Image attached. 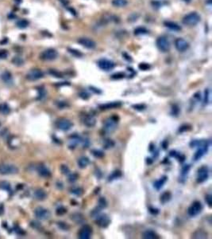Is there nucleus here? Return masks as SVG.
Wrapping results in <instances>:
<instances>
[{
	"instance_id": "29",
	"label": "nucleus",
	"mask_w": 212,
	"mask_h": 239,
	"mask_svg": "<svg viewBox=\"0 0 212 239\" xmlns=\"http://www.w3.org/2000/svg\"><path fill=\"white\" fill-rule=\"evenodd\" d=\"M164 26L168 27V29L174 30V31H180L181 30V27H180L179 25L173 22H164Z\"/></svg>"
},
{
	"instance_id": "53",
	"label": "nucleus",
	"mask_w": 212,
	"mask_h": 239,
	"mask_svg": "<svg viewBox=\"0 0 212 239\" xmlns=\"http://www.w3.org/2000/svg\"><path fill=\"white\" fill-rule=\"evenodd\" d=\"M209 97H210V91H209V90H205V96H204V104H206V105H207V104H209V102H210V99H209Z\"/></svg>"
},
{
	"instance_id": "7",
	"label": "nucleus",
	"mask_w": 212,
	"mask_h": 239,
	"mask_svg": "<svg viewBox=\"0 0 212 239\" xmlns=\"http://www.w3.org/2000/svg\"><path fill=\"white\" fill-rule=\"evenodd\" d=\"M34 215L36 218L39 220H47L50 218L51 213L46 208L38 206L34 210Z\"/></svg>"
},
{
	"instance_id": "49",
	"label": "nucleus",
	"mask_w": 212,
	"mask_h": 239,
	"mask_svg": "<svg viewBox=\"0 0 212 239\" xmlns=\"http://www.w3.org/2000/svg\"><path fill=\"white\" fill-rule=\"evenodd\" d=\"M69 53H71V54H72V55H74V56H75V57H78V58H80V57L83 56L82 53H80V51H78V50H76V49H69Z\"/></svg>"
},
{
	"instance_id": "9",
	"label": "nucleus",
	"mask_w": 212,
	"mask_h": 239,
	"mask_svg": "<svg viewBox=\"0 0 212 239\" xmlns=\"http://www.w3.org/2000/svg\"><path fill=\"white\" fill-rule=\"evenodd\" d=\"M56 125H57V127L58 129L64 131V132H67V131H69L72 127L73 124L69 119L60 118L57 121Z\"/></svg>"
},
{
	"instance_id": "10",
	"label": "nucleus",
	"mask_w": 212,
	"mask_h": 239,
	"mask_svg": "<svg viewBox=\"0 0 212 239\" xmlns=\"http://www.w3.org/2000/svg\"><path fill=\"white\" fill-rule=\"evenodd\" d=\"M95 223L101 228H106L111 223V219L106 214H100L95 217Z\"/></svg>"
},
{
	"instance_id": "22",
	"label": "nucleus",
	"mask_w": 212,
	"mask_h": 239,
	"mask_svg": "<svg viewBox=\"0 0 212 239\" xmlns=\"http://www.w3.org/2000/svg\"><path fill=\"white\" fill-rule=\"evenodd\" d=\"M168 180V177L164 175V176L161 177L159 179H157L153 183V187L156 189L157 190H160L164 187V185L165 184V183Z\"/></svg>"
},
{
	"instance_id": "18",
	"label": "nucleus",
	"mask_w": 212,
	"mask_h": 239,
	"mask_svg": "<svg viewBox=\"0 0 212 239\" xmlns=\"http://www.w3.org/2000/svg\"><path fill=\"white\" fill-rule=\"evenodd\" d=\"M83 122H84V125H86L87 127H92L96 124V119L92 114H87L83 119Z\"/></svg>"
},
{
	"instance_id": "28",
	"label": "nucleus",
	"mask_w": 212,
	"mask_h": 239,
	"mask_svg": "<svg viewBox=\"0 0 212 239\" xmlns=\"http://www.w3.org/2000/svg\"><path fill=\"white\" fill-rule=\"evenodd\" d=\"M171 199H172V194L170 191H165L160 197V201L162 204H166L170 201Z\"/></svg>"
},
{
	"instance_id": "46",
	"label": "nucleus",
	"mask_w": 212,
	"mask_h": 239,
	"mask_svg": "<svg viewBox=\"0 0 212 239\" xmlns=\"http://www.w3.org/2000/svg\"><path fill=\"white\" fill-rule=\"evenodd\" d=\"M56 213H57V215H64L65 213H67V209L65 207H64V206H60V207H58L57 209Z\"/></svg>"
},
{
	"instance_id": "25",
	"label": "nucleus",
	"mask_w": 212,
	"mask_h": 239,
	"mask_svg": "<svg viewBox=\"0 0 212 239\" xmlns=\"http://www.w3.org/2000/svg\"><path fill=\"white\" fill-rule=\"evenodd\" d=\"M142 237L145 239H157L159 238V236L152 230H147L144 231L142 234Z\"/></svg>"
},
{
	"instance_id": "21",
	"label": "nucleus",
	"mask_w": 212,
	"mask_h": 239,
	"mask_svg": "<svg viewBox=\"0 0 212 239\" xmlns=\"http://www.w3.org/2000/svg\"><path fill=\"white\" fill-rule=\"evenodd\" d=\"M191 169V166L189 164H187V165L183 166V168L181 169V171H180V175L179 177V181L180 183H184L186 181V179L188 178V175L189 174V171H190Z\"/></svg>"
},
{
	"instance_id": "36",
	"label": "nucleus",
	"mask_w": 212,
	"mask_h": 239,
	"mask_svg": "<svg viewBox=\"0 0 212 239\" xmlns=\"http://www.w3.org/2000/svg\"><path fill=\"white\" fill-rule=\"evenodd\" d=\"M112 4L117 7H126L127 5V0H112Z\"/></svg>"
},
{
	"instance_id": "13",
	"label": "nucleus",
	"mask_w": 212,
	"mask_h": 239,
	"mask_svg": "<svg viewBox=\"0 0 212 239\" xmlns=\"http://www.w3.org/2000/svg\"><path fill=\"white\" fill-rule=\"evenodd\" d=\"M44 77V73L38 69H31L30 71L26 74V79L30 81H35V80H40Z\"/></svg>"
},
{
	"instance_id": "61",
	"label": "nucleus",
	"mask_w": 212,
	"mask_h": 239,
	"mask_svg": "<svg viewBox=\"0 0 212 239\" xmlns=\"http://www.w3.org/2000/svg\"><path fill=\"white\" fill-rule=\"evenodd\" d=\"M188 125H183L182 127H180V132H183V131H186V130L188 129H190V128H188Z\"/></svg>"
},
{
	"instance_id": "52",
	"label": "nucleus",
	"mask_w": 212,
	"mask_h": 239,
	"mask_svg": "<svg viewBox=\"0 0 212 239\" xmlns=\"http://www.w3.org/2000/svg\"><path fill=\"white\" fill-rule=\"evenodd\" d=\"M12 62L14 63V64L17 65H21L23 64L24 61H23V60H22L21 58H19V57H15V58L12 60Z\"/></svg>"
},
{
	"instance_id": "1",
	"label": "nucleus",
	"mask_w": 212,
	"mask_h": 239,
	"mask_svg": "<svg viewBox=\"0 0 212 239\" xmlns=\"http://www.w3.org/2000/svg\"><path fill=\"white\" fill-rule=\"evenodd\" d=\"M190 146L192 148H198V150L194 155V159L195 161H198L207 152L208 148H209V142L207 140H195L191 142Z\"/></svg>"
},
{
	"instance_id": "11",
	"label": "nucleus",
	"mask_w": 212,
	"mask_h": 239,
	"mask_svg": "<svg viewBox=\"0 0 212 239\" xmlns=\"http://www.w3.org/2000/svg\"><path fill=\"white\" fill-rule=\"evenodd\" d=\"M58 53L54 49H47L42 52L40 55L41 60L44 61H53L57 58Z\"/></svg>"
},
{
	"instance_id": "34",
	"label": "nucleus",
	"mask_w": 212,
	"mask_h": 239,
	"mask_svg": "<svg viewBox=\"0 0 212 239\" xmlns=\"http://www.w3.org/2000/svg\"><path fill=\"white\" fill-rule=\"evenodd\" d=\"M0 189L3 190H6L7 192H11V187L8 182L7 181H1L0 182Z\"/></svg>"
},
{
	"instance_id": "8",
	"label": "nucleus",
	"mask_w": 212,
	"mask_h": 239,
	"mask_svg": "<svg viewBox=\"0 0 212 239\" xmlns=\"http://www.w3.org/2000/svg\"><path fill=\"white\" fill-rule=\"evenodd\" d=\"M209 177V168L207 166H202L197 172V183H202L207 181Z\"/></svg>"
},
{
	"instance_id": "14",
	"label": "nucleus",
	"mask_w": 212,
	"mask_h": 239,
	"mask_svg": "<svg viewBox=\"0 0 212 239\" xmlns=\"http://www.w3.org/2000/svg\"><path fill=\"white\" fill-rule=\"evenodd\" d=\"M92 235V228L89 225H84L79 231L78 237L80 239H89Z\"/></svg>"
},
{
	"instance_id": "39",
	"label": "nucleus",
	"mask_w": 212,
	"mask_h": 239,
	"mask_svg": "<svg viewBox=\"0 0 212 239\" xmlns=\"http://www.w3.org/2000/svg\"><path fill=\"white\" fill-rule=\"evenodd\" d=\"M69 176H68V180H69V183H75V182L77 181V179H79V175H78L77 173H69V175H68Z\"/></svg>"
},
{
	"instance_id": "54",
	"label": "nucleus",
	"mask_w": 212,
	"mask_h": 239,
	"mask_svg": "<svg viewBox=\"0 0 212 239\" xmlns=\"http://www.w3.org/2000/svg\"><path fill=\"white\" fill-rule=\"evenodd\" d=\"M205 200L207 204L208 205L209 207H211L212 206V196L211 194H207L205 197Z\"/></svg>"
},
{
	"instance_id": "5",
	"label": "nucleus",
	"mask_w": 212,
	"mask_h": 239,
	"mask_svg": "<svg viewBox=\"0 0 212 239\" xmlns=\"http://www.w3.org/2000/svg\"><path fill=\"white\" fill-rule=\"evenodd\" d=\"M203 210V205L199 201H195L188 207V214L190 217H195L199 215Z\"/></svg>"
},
{
	"instance_id": "43",
	"label": "nucleus",
	"mask_w": 212,
	"mask_h": 239,
	"mask_svg": "<svg viewBox=\"0 0 212 239\" xmlns=\"http://www.w3.org/2000/svg\"><path fill=\"white\" fill-rule=\"evenodd\" d=\"M38 100H43V99L46 96V93H45V90L43 88H39L38 89Z\"/></svg>"
},
{
	"instance_id": "17",
	"label": "nucleus",
	"mask_w": 212,
	"mask_h": 239,
	"mask_svg": "<svg viewBox=\"0 0 212 239\" xmlns=\"http://www.w3.org/2000/svg\"><path fill=\"white\" fill-rule=\"evenodd\" d=\"M83 140H84V139L82 138L81 137H80L79 135L74 134L69 139V148L70 149H75L79 143H82Z\"/></svg>"
},
{
	"instance_id": "45",
	"label": "nucleus",
	"mask_w": 212,
	"mask_h": 239,
	"mask_svg": "<svg viewBox=\"0 0 212 239\" xmlns=\"http://www.w3.org/2000/svg\"><path fill=\"white\" fill-rule=\"evenodd\" d=\"M132 108H134L135 110L137 111H143L146 108V105L144 104H137V105H132Z\"/></svg>"
},
{
	"instance_id": "4",
	"label": "nucleus",
	"mask_w": 212,
	"mask_h": 239,
	"mask_svg": "<svg viewBox=\"0 0 212 239\" xmlns=\"http://www.w3.org/2000/svg\"><path fill=\"white\" fill-rule=\"evenodd\" d=\"M18 172V168L11 163H1L0 164V175H15Z\"/></svg>"
},
{
	"instance_id": "3",
	"label": "nucleus",
	"mask_w": 212,
	"mask_h": 239,
	"mask_svg": "<svg viewBox=\"0 0 212 239\" xmlns=\"http://www.w3.org/2000/svg\"><path fill=\"white\" fill-rule=\"evenodd\" d=\"M200 16L197 12H191L188 14L185 15L183 18V23L187 26H195L199 23Z\"/></svg>"
},
{
	"instance_id": "16",
	"label": "nucleus",
	"mask_w": 212,
	"mask_h": 239,
	"mask_svg": "<svg viewBox=\"0 0 212 239\" xmlns=\"http://www.w3.org/2000/svg\"><path fill=\"white\" fill-rule=\"evenodd\" d=\"M77 42L80 43V45L83 46L85 48H88V49H94L96 46V43L91 39V38H79L77 40Z\"/></svg>"
},
{
	"instance_id": "15",
	"label": "nucleus",
	"mask_w": 212,
	"mask_h": 239,
	"mask_svg": "<svg viewBox=\"0 0 212 239\" xmlns=\"http://www.w3.org/2000/svg\"><path fill=\"white\" fill-rule=\"evenodd\" d=\"M175 46H176V49L180 52H184L186 51L187 49H188L189 48V43L183 38H177V40L175 41Z\"/></svg>"
},
{
	"instance_id": "50",
	"label": "nucleus",
	"mask_w": 212,
	"mask_h": 239,
	"mask_svg": "<svg viewBox=\"0 0 212 239\" xmlns=\"http://www.w3.org/2000/svg\"><path fill=\"white\" fill-rule=\"evenodd\" d=\"M138 68H139L141 70H144V71H146V70H149L150 69V65L147 64V63H141L139 65H138Z\"/></svg>"
},
{
	"instance_id": "33",
	"label": "nucleus",
	"mask_w": 212,
	"mask_h": 239,
	"mask_svg": "<svg viewBox=\"0 0 212 239\" xmlns=\"http://www.w3.org/2000/svg\"><path fill=\"white\" fill-rule=\"evenodd\" d=\"M169 155H170L171 156L177 158V159H178L180 162H181V163L182 162H183V161H184V159H185V157H184V156L181 155L180 153H179V152H176V151H171V152H169Z\"/></svg>"
},
{
	"instance_id": "48",
	"label": "nucleus",
	"mask_w": 212,
	"mask_h": 239,
	"mask_svg": "<svg viewBox=\"0 0 212 239\" xmlns=\"http://www.w3.org/2000/svg\"><path fill=\"white\" fill-rule=\"evenodd\" d=\"M57 105L58 108H60V109L65 108L69 107V104H68V102H66V101H58V102L57 103Z\"/></svg>"
},
{
	"instance_id": "59",
	"label": "nucleus",
	"mask_w": 212,
	"mask_h": 239,
	"mask_svg": "<svg viewBox=\"0 0 212 239\" xmlns=\"http://www.w3.org/2000/svg\"><path fill=\"white\" fill-rule=\"evenodd\" d=\"M49 73H50V74H52V75H53V76H55L56 77H63L61 76V74H60V73H58V72H57L56 70H50L49 71Z\"/></svg>"
},
{
	"instance_id": "24",
	"label": "nucleus",
	"mask_w": 212,
	"mask_h": 239,
	"mask_svg": "<svg viewBox=\"0 0 212 239\" xmlns=\"http://www.w3.org/2000/svg\"><path fill=\"white\" fill-rule=\"evenodd\" d=\"M33 197L38 201H43L47 198V194L42 189H37L33 193Z\"/></svg>"
},
{
	"instance_id": "23",
	"label": "nucleus",
	"mask_w": 212,
	"mask_h": 239,
	"mask_svg": "<svg viewBox=\"0 0 212 239\" xmlns=\"http://www.w3.org/2000/svg\"><path fill=\"white\" fill-rule=\"evenodd\" d=\"M1 79H2V81H3L5 84H7V85H12L14 83L12 74H11L9 71L3 72L2 74V75H1Z\"/></svg>"
},
{
	"instance_id": "38",
	"label": "nucleus",
	"mask_w": 212,
	"mask_h": 239,
	"mask_svg": "<svg viewBox=\"0 0 212 239\" xmlns=\"http://www.w3.org/2000/svg\"><path fill=\"white\" fill-rule=\"evenodd\" d=\"M16 25L20 29H25V28H26L29 26V22L26 19H20V20H18L16 23Z\"/></svg>"
},
{
	"instance_id": "51",
	"label": "nucleus",
	"mask_w": 212,
	"mask_h": 239,
	"mask_svg": "<svg viewBox=\"0 0 212 239\" xmlns=\"http://www.w3.org/2000/svg\"><path fill=\"white\" fill-rule=\"evenodd\" d=\"M60 171H61V172L63 173L64 175H68L70 173V170H69V167L67 165H61V167H60Z\"/></svg>"
},
{
	"instance_id": "32",
	"label": "nucleus",
	"mask_w": 212,
	"mask_h": 239,
	"mask_svg": "<svg viewBox=\"0 0 212 239\" xmlns=\"http://www.w3.org/2000/svg\"><path fill=\"white\" fill-rule=\"evenodd\" d=\"M70 193L75 195V196H81L82 194H84V190H83V188L79 187H75L71 188Z\"/></svg>"
},
{
	"instance_id": "58",
	"label": "nucleus",
	"mask_w": 212,
	"mask_h": 239,
	"mask_svg": "<svg viewBox=\"0 0 212 239\" xmlns=\"http://www.w3.org/2000/svg\"><path fill=\"white\" fill-rule=\"evenodd\" d=\"M149 211L152 214V215H157L159 213V210L157 209V208H153V207H149Z\"/></svg>"
},
{
	"instance_id": "20",
	"label": "nucleus",
	"mask_w": 212,
	"mask_h": 239,
	"mask_svg": "<svg viewBox=\"0 0 212 239\" xmlns=\"http://www.w3.org/2000/svg\"><path fill=\"white\" fill-rule=\"evenodd\" d=\"M121 102L120 101H114V102H109L106 104L100 105V108L102 110H107L113 109V108H118L121 106Z\"/></svg>"
},
{
	"instance_id": "41",
	"label": "nucleus",
	"mask_w": 212,
	"mask_h": 239,
	"mask_svg": "<svg viewBox=\"0 0 212 239\" xmlns=\"http://www.w3.org/2000/svg\"><path fill=\"white\" fill-rule=\"evenodd\" d=\"M98 207H100V209H103V208H106L107 206V202H106V199L103 198V197H101L99 199V202H98Z\"/></svg>"
},
{
	"instance_id": "27",
	"label": "nucleus",
	"mask_w": 212,
	"mask_h": 239,
	"mask_svg": "<svg viewBox=\"0 0 212 239\" xmlns=\"http://www.w3.org/2000/svg\"><path fill=\"white\" fill-rule=\"evenodd\" d=\"M71 219L75 222L76 224H82L85 222V219L84 218V215L80 213H74L71 215Z\"/></svg>"
},
{
	"instance_id": "42",
	"label": "nucleus",
	"mask_w": 212,
	"mask_h": 239,
	"mask_svg": "<svg viewBox=\"0 0 212 239\" xmlns=\"http://www.w3.org/2000/svg\"><path fill=\"white\" fill-rule=\"evenodd\" d=\"M148 30L145 27H138L137 29L134 30L135 35H141V34H148Z\"/></svg>"
},
{
	"instance_id": "12",
	"label": "nucleus",
	"mask_w": 212,
	"mask_h": 239,
	"mask_svg": "<svg viewBox=\"0 0 212 239\" xmlns=\"http://www.w3.org/2000/svg\"><path fill=\"white\" fill-rule=\"evenodd\" d=\"M98 66L100 69L103 70V71H111L112 70L115 66V64L114 61L108 59H100L98 61Z\"/></svg>"
},
{
	"instance_id": "40",
	"label": "nucleus",
	"mask_w": 212,
	"mask_h": 239,
	"mask_svg": "<svg viewBox=\"0 0 212 239\" xmlns=\"http://www.w3.org/2000/svg\"><path fill=\"white\" fill-rule=\"evenodd\" d=\"M91 154L95 157V158H103L104 156V152L101 150L92 149L91 151Z\"/></svg>"
},
{
	"instance_id": "56",
	"label": "nucleus",
	"mask_w": 212,
	"mask_h": 239,
	"mask_svg": "<svg viewBox=\"0 0 212 239\" xmlns=\"http://www.w3.org/2000/svg\"><path fill=\"white\" fill-rule=\"evenodd\" d=\"M80 96L84 100H88L90 97V94L88 93H87V92H81L80 93Z\"/></svg>"
},
{
	"instance_id": "57",
	"label": "nucleus",
	"mask_w": 212,
	"mask_h": 239,
	"mask_svg": "<svg viewBox=\"0 0 212 239\" xmlns=\"http://www.w3.org/2000/svg\"><path fill=\"white\" fill-rule=\"evenodd\" d=\"M7 55H8V53H7V50H0V58L1 59H4V58H6L7 57Z\"/></svg>"
},
{
	"instance_id": "19",
	"label": "nucleus",
	"mask_w": 212,
	"mask_h": 239,
	"mask_svg": "<svg viewBox=\"0 0 212 239\" xmlns=\"http://www.w3.org/2000/svg\"><path fill=\"white\" fill-rule=\"evenodd\" d=\"M37 171H38V175L43 178H49L51 176L50 170L45 165H42V164L38 165V168H37Z\"/></svg>"
},
{
	"instance_id": "55",
	"label": "nucleus",
	"mask_w": 212,
	"mask_h": 239,
	"mask_svg": "<svg viewBox=\"0 0 212 239\" xmlns=\"http://www.w3.org/2000/svg\"><path fill=\"white\" fill-rule=\"evenodd\" d=\"M123 77H125V74H122V73H118V74L112 75V77H111L112 79H121Z\"/></svg>"
},
{
	"instance_id": "2",
	"label": "nucleus",
	"mask_w": 212,
	"mask_h": 239,
	"mask_svg": "<svg viewBox=\"0 0 212 239\" xmlns=\"http://www.w3.org/2000/svg\"><path fill=\"white\" fill-rule=\"evenodd\" d=\"M119 117L117 115H113L107 118L104 122L103 130L106 133H111L117 128Z\"/></svg>"
},
{
	"instance_id": "30",
	"label": "nucleus",
	"mask_w": 212,
	"mask_h": 239,
	"mask_svg": "<svg viewBox=\"0 0 212 239\" xmlns=\"http://www.w3.org/2000/svg\"><path fill=\"white\" fill-rule=\"evenodd\" d=\"M193 238H207V233L205 232L203 230H198L192 234Z\"/></svg>"
},
{
	"instance_id": "31",
	"label": "nucleus",
	"mask_w": 212,
	"mask_h": 239,
	"mask_svg": "<svg viewBox=\"0 0 212 239\" xmlns=\"http://www.w3.org/2000/svg\"><path fill=\"white\" fill-rule=\"evenodd\" d=\"M122 176V173H121V171L119 170H116L115 171H113L108 177V181L111 182L113 181V180H115V179H118L121 178Z\"/></svg>"
},
{
	"instance_id": "63",
	"label": "nucleus",
	"mask_w": 212,
	"mask_h": 239,
	"mask_svg": "<svg viewBox=\"0 0 212 239\" xmlns=\"http://www.w3.org/2000/svg\"><path fill=\"white\" fill-rule=\"evenodd\" d=\"M0 127H1V124H0Z\"/></svg>"
},
{
	"instance_id": "35",
	"label": "nucleus",
	"mask_w": 212,
	"mask_h": 239,
	"mask_svg": "<svg viewBox=\"0 0 212 239\" xmlns=\"http://www.w3.org/2000/svg\"><path fill=\"white\" fill-rule=\"evenodd\" d=\"M11 112V108L7 104H0V113L3 115H7Z\"/></svg>"
},
{
	"instance_id": "60",
	"label": "nucleus",
	"mask_w": 212,
	"mask_h": 239,
	"mask_svg": "<svg viewBox=\"0 0 212 239\" xmlns=\"http://www.w3.org/2000/svg\"><path fill=\"white\" fill-rule=\"evenodd\" d=\"M90 90H91V91H92L93 93L95 94H101L102 93L101 90H99V89H96V88H95V87H90Z\"/></svg>"
},
{
	"instance_id": "44",
	"label": "nucleus",
	"mask_w": 212,
	"mask_h": 239,
	"mask_svg": "<svg viewBox=\"0 0 212 239\" xmlns=\"http://www.w3.org/2000/svg\"><path fill=\"white\" fill-rule=\"evenodd\" d=\"M180 113V108L177 105H173L172 106V109H171V114L172 116H177Z\"/></svg>"
},
{
	"instance_id": "6",
	"label": "nucleus",
	"mask_w": 212,
	"mask_h": 239,
	"mask_svg": "<svg viewBox=\"0 0 212 239\" xmlns=\"http://www.w3.org/2000/svg\"><path fill=\"white\" fill-rule=\"evenodd\" d=\"M157 46L163 53L169 51L170 49V43L169 41L164 36H161L157 39Z\"/></svg>"
},
{
	"instance_id": "37",
	"label": "nucleus",
	"mask_w": 212,
	"mask_h": 239,
	"mask_svg": "<svg viewBox=\"0 0 212 239\" xmlns=\"http://www.w3.org/2000/svg\"><path fill=\"white\" fill-rule=\"evenodd\" d=\"M115 142L111 139H106L103 141V148L105 149H110V148H113L115 146Z\"/></svg>"
},
{
	"instance_id": "47",
	"label": "nucleus",
	"mask_w": 212,
	"mask_h": 239,
	"mask_svg": "<svg viewBox=\"0 0 212 239\" xmlns=\"http://www.w3.org/2000/svg\"><path fill=\"white\" fill-rule=\"evenodd\" d=\"M58 226L60 227V229H61L62 230H69V226L68 224H66L65 222H59L57 223Z\"/></svg>"
},
{
	"instance_id": "62",
	"label": "nucleus",
	"mask_w": 212,
	"mask_h": 239,
	"mask_svg": "<svg viewBox=\"0 0 212 239\" xmlns=\"http://www.w3.org/2000/svg\"><path fill=\"white\" fill-rule=\"evenodd\" d=\"M183 1H185V2H191V0H183Z\"/></svg>"
},
{
	"instance_id": "26",
	"label": "nucleus",
	"mask_w": 212,
	"mask_h": 239,
	"mask_svg": "<svg viewBox=\"0 0 212 239\" xmlns=\"http://www.w3.org/2000/svg\"><path fill=\"white\" fill-rule=\"evenodd\" d=\"M90 163V159L87 156H81L80 159H78L77 160V164L79 166V168L81 169L87 168Z\"/></svg>"
}]
</instances>
